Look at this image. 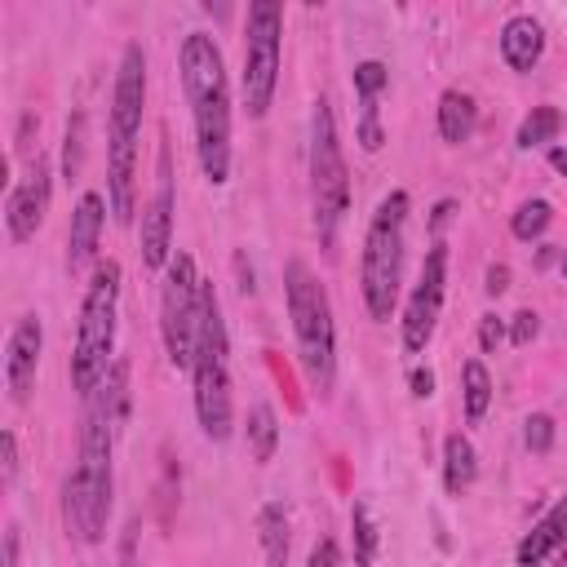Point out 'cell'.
Returning a JSON list of instances; mask_svg holds the SVG:
<instances>
[{"label":"cell","instance_id":"cell-1","mask_svg":"<svg viewBox=\"0 0 567 567\" xmlns=\"http://www.w3.org/2000/svg\"><path fill=\"white\" fill-rule=\"evenodd\" d=\"M182 89L190 102L195 155L208 186H226L230 177V75L217 40L208 31H186L177 49Z\"/></svg>","mask_w":567,"mask_h":567},{"label":"cell","instance_id":"cell-2","mask_svg":"<svg viewBox=\"0 0 567 567\" xmlns=\"http://www.w3.org/2000/svg\"><path fill=\"white\" fill-rule=\"evenodd\" d=\"M115 439L120 434L106 421V412L97 403H89L84 408V425H80V456H75L71 474L62 478V523L80 545H102L106 540L111 492H115V478H111Z\"/></svg>","mask_w":567,"mask_h":567},{"label":"cell","instance_id":"cell-3","mask_svg":"<svg viewBox=\"0 0 567 567\" xmlns=\"http://www.w3.org/2000/svg\"><path fill=\"white\" fill-rule=\"evenodd\" d=\"M142 106H146V53L142 44H124L115 84H111V115H106V204L115 221H133V208H137Z\"/></svg>","mask_w":567,"mask_h":567},{"label":"cell","instance_id":"cell-4","mask_svg":"<svg viewBox=\"0 0 567 567\" xmlns=\"http://www.w3.org/2000/svg\"><path fill=\"white\" fill-rule=\"evenodd\" d=\"M195 416L204 439L226 443L235 434V394H230V337L221 319L217 288L204 279L199 288V332H195V363H190Z\"/></svg>","mask_w":567,"mask_h":567},{"label":"cell","instance_id":"cell-5","mask_svg":"<svg viewBox=\"0 0 567 567\" xmlns=\"http://www.w3.org/2000/svg\"><path fill=\"white\" fill-rule=\"evenodd\" d=\"M284 306L292 319V341H297V363L310 381L315 394H328L337 381V323H332V301L319 275L292 257L284 266Z\"/></svg>","mask_w":567,"mask_h":567},{"label":"cell","instance_id":"cell-6","mask_svg":"<svg viewBox=\"0 0 567 567\" xmlns=\"http://www.w3.org/2000/svg\"><path fill=\"white\" fill-rule=\"evenodd\" d=\"M408 190H390L363 230V252H359V292L363 306L377 323H385L399 306V288H403V252H408Z\"/></svg>","mask_w":567,"mask_h":567},{"label":"cell","instance_id":"cell-7","mask_svg":"<svg viewBox=\"0 0 567 567\" xmlns=\"http://www.w3.org/2000/svg\"><path fill=\"white\" fill-rule=\"evenodd\" d=\"M120 261H97V270L84 284L80 297V323H75V350H71V390L89 399L106 368L115 363V319H120Z\"/></svg>","mask_w":567,"mask_h":567},{"label":"cell","instance_id":"cell-8","mask_svg":"<svg viewBox=\"0 0 567 567\" xmlns=\"http://www.w3.org/2000/svg\"><path fill=\"white\" fill-rule=\"evenodd\" d=\"M310 213H315L319 248L337 252V239L350 213V173H346V151H341V133L328 97H319L310 115Z\"/></svg>","mask_w":567,"mask_h":567},{"label":"cell","instance_id":"cell-9","mask_svg":"<svg viewBox=\"0 0 567 567\" xmlns=\"http://www.w3.org/2000/svg\"><path fill=\"white\" fill-rule=\"evenodd\" d=\"M279 44H284V9L275 0H252L244 18V71L239 93L244 111L261 120L279 89Z\"/></svg>","mask_w":567,"mask_h":567},{"label":"cell","instance_id":"cell-10","mask_svg":"<svg viewBox=\"0 0 567 567\" xmlns=\"http://www.w3.org/2000/svg\"><path fill=\"white\" fill-rule=\"evenodd\" d=\"M199 270L190 252H173L164 284H159V337L164 354L177 372H190L195 363V332H199Z\"/></svg>","mask_w":567,"mask_h":567},{"label":"cell","instance_id":"cell-11","mask_svg":"<svg viewBox=\"0 0 567 567\" xmlns=\"http://www.w3.org/2000/svg\"><path fill=\"white\" fill-rule=\"evenodd\" d=\"M443 297H447V244L434 239L425 261H421V275L412 284V292H408L403 319H399V337H403L408 354H425V346L434 341V328H439V315H443Z\"/></svg>","mask_w":567,"mask_h":567},{"label":"cell","instance_id":"cell-12","mask_svg":"<svg viewBox=\"0 0 567 567\" xmlns=\"http://www.w3.org/2000/svg\"><path fill=\"white\" fill-rule=\"evenodd\" d=\"M173 213H177L173 155H168V142H159V155H155V190L142 204V266L146 270H168V261H173Z\"/></svg>","mask_w":567,"mask_h":567},{"label":"cell","instance_id":"cell-13","mask_svg":"<svg viewBox=\"0 0 567 567\" xmlns=\"http://www.w3.org/2000/svg\"><path fill=\"white\" fill-rule=\"evenodd\" d=\"M49 199H53V164H49V155L35 151V159L27 164V173L4 195V226H9V239L13 244L35 239V230L44 226Z\"/></svg>","mask_w":567,"mask_h":567},{"label":"cell","instance_id":"cell-14","mask_svg":"<svg viewBox=\"0 0 567 567\" xmlns=\"http://www.w3.org/2000/svg\"><path fill=\"white\" fill-rule=\"evenodd\" d=\"M40 350H44V323L40 315H18L4 341V385L13 403H27L35 390V368H40Z\"/></svg>","mask_w":567,"mask_h":567},{"label":"cell","instance_id":"cell-15","mask_svg":"<svg viewBox=\"0 0 567 567\" xmlns=\"http://www.w3.org/2000/svg\"><path fill=\"white\" fill-rule=\"evenodd\" d=\"M106 195L84 190L75 213H71V230H66V270L71 275H93L97 270V244L106 230Z\"/></svg>","mask_w":567,"mask_h":567},{"label":"cell","instance_id":"cell-16","mask_svg":"<svg viewBox=\"0 0 567 567\" xmlns=\"http://www.w3.org/2000/svg\"><path fill=\"white\" fill-rule=\"evenodd\" d=\"M567 545V496H558L536 523H532V532H523V540H518V549H514V563L518 567H540L549 554H558Z\"/></svg>","mask_w":567,"mask_h":567},{"label":"cell","instance_id":"cell-17","mask_svg":"<svg viewBox=\"0 0 567 567\" xmlns=\"http://www.w3.org/2000/svg\"><path fill=\"white\" fill-rule=\"evenodd\" d=\"M501 58L518 75L536 71V62L545 58V27H540V18H532V13L505 18V27H501Z\"/></svg>","mask_w":567,"mask_h":567},{"label":"cell","instance_id":"cell-18","mask_svg":"<svg viewBox=\"0 0 567 567\" xmlns=\"http://www.w3.org/2000/svg\"><path fill=\"white\" fill-rule=\"evenodd\" d=\"M474 128H478V102H474V93L470 89H443L439 93V137L452 142V146H461V142L474 137Z\"/></svg>","mask_w":567,"mask_h":567},{"label":"cell","instance_id":"cell-19","mask_svg":"<svg viewBox=\"0 0 567 567\" xmlns=\"http://www.w3.org/2000/svg\"><path fill=\"white\" fill-rule=\"evenodd\" d=\"M474 478H478V452H474L470 434L456 430V434L443 439V487L452 496H461V492L474 487Z\"/></svg>","mask_w":567,"mask_h":567},{"label":"cell","instance_id":"cell-20","mask_svg":"<svg viewBox=\"0 0 567 567\" xmlns=\"http://www.w3.org/2000/svg\"><path fill=\"white\" fill-rule=\"evenodd\" d=\"M257 540H261L266 567H288L292 532H288V509H284L279 501H266V505L257 509Z\"/></svg>","mask_w":567,"mask_h":567},{"label":"cell","instance_id":"cell-21","mask_svg":"<svg viewBox=\"0 0 567 567\" xmlns=\"http://www.w3.org/2000/svg\"><path fill=\"white\" fill-rule=\"evenodd\" d=\"M89 403H97V408L106 412V421L115 425V434L124 430V421H128V359H115V363L106 368V377H102V385L89 394Z\"/></svg>","mask_w":567,"mask_h":567},{"label":"cell","instance_id":"cell-22","mask_svg":"<svg viewBox=\"0 0 567 567\" xmlns=\"http://www.w3.org/2000/svg\"><path fill=\"white\" fill-rule=\"evenodd\" d=\"M244 434H248V456H252L257 465H270L275 452H279V416H275V408H270L266 399H257V403L248 408Z\"/></svg>","mask_w":567,"mask_h":567},{"label":"cell","instance_id":"cell-23","mask_svg":"<svg viewBox=\"0 0 567 567\" xmlns=\"http://www.w3.org/2000/svg\"><path fill=\"white\" fill-rule=\"evenodd\" d=\"M461 403H465V421L478 425L492 408V372L483 359H465L461 363Z\"/></svg>","mask_w":567,"mask_h":567},{"label":"cell","instance_id":"cell-24","mask_svg":"<svg viewBox=\"0 0 567 567\" xmlns=\"http://www.w3.org/2000/svg\"><path fill=\"white\" fill-rule=\"evenodd\" d=\"M563 133V111L558 106H532L527 115H523V124H518V133H514V142L523 146V151H532V146H545V142H554Z\"/></svg>","mask_w":567,"mask_h":567},{"label":"cell","instance_id":"cell-25","mask_svg":"<svg viewBox=\"0 0 567 567\" xmlns=\"http://www.w3.org/2000/svg\"><path fill=\"white\" fill-rule=\"evenodd\" d=\"M549 221H554V204L549 199H523L514 208V217H509V235L532 244V239H540L549 230Z\"/></svg>","mask_w":567,"mask_h":567},{"label":"cell","instance_id":"cell-26","mask_svg":"<svg viewBox=\"0 0 567 567\" xmlns=\"http://www.w3.org/2000/svg\"><path fill=\"white\" fill-rule=\"evenodd\" d=\"M350 536H354V567H372L377 558V518H372V505L368 501H354L350 505Z\"/></svg>","mask_w":567,"mask_h":567},{"label":"cell","instance_id":"cell-27","mask_svg":"<svg viewBox=\"0 0 567 567\" xmlns=\"http://www.w3.org/2000/svg\"><path fill=\"white\" fill-rule=\"evenodd\" d=\"M350 80H354L359 102H377V97H381V89L390 84V66H385V62H377V58H368V62H354Z\"/></svg>","mask_w":567,"mask_h":567},{"label":"cell","instance_id":"cell-28","mask_svg":"<svg viewBox=\"0 0 567 567\" xmlns=\"http://www.w3.org/2000/svg\"><path fill=\"white\" fill-rule=\"evenodd\" d=\"M80 164H84V115L75 111L66 120V137H62V177L75 182L80 177Z\"/></svg>","mask_w":567,"mask_h":567},{"label":"cell","instance_id":"cell-29","mask_svg":"<svg viewBox=\"0 0 567 567\" xmlns=\"http://www.w3.org/2000/svg\"><path fill=\"white\" fill-rule=\"evenodd\" d=\"M354 137H359V146H363L368 155H377V151L385 146V128H381L377 102H359V128H354Z\"/></svg>","mask_w":567,"mask_h":567},{"label":"cell","instance_id":"cell-30","mask_svg":"<svg viewBox=\"0 0 567 567\" xmlns=\"http://www.w3.org/2000/svg\"><path fill=\"white\" fill-rule=\"evenodd\" d=\"M523 443H527L532 452H549V447H554V416H549V412H532V416L523 421Z\"/></svg>","mask_w":567,"mask_h":567},{"label":"cell","instance_id":"cell-31","mask_svg":"<svg viewBox=\"0 0 567 567\" xmlns=\"http://www.w3.org/2000/svg\"><path fill=\"white\" fill-rule=\"evenodd\" d=\"M18 465H22V456H18V434L4 430V434H0V483H4V487L18 483Z\"/></svg>","mask_w":567,"mask_h":567},{"label":"cell","instance_id":"cell-32","mask_svg":"<svg viewBox=\"0 0 567 567\" xmlns=\"http://www.w3.org/2000/svg\"><path fill=\"white\" fill-rule=\"evenodd\" d=\"M540 337V315L536 310H518L509 319V346H532Z\"/></svg>","mask_w":567,"mask_h":567},{"label":"cell","instance_id":"cell-33","mask_svg":"<svg viewBox=\"0 0 567 567\" xmlns=\"http://www.w3.org/2000/svg\"><path fill=\"white\" fill-rule=\"evenodd\" d=\"M509 337V328H505V319L501 315H483L478 319V346H483V354H496V346Z\"/></svg>","mask_w":567,"mask_h":567},{"label":"cell","instance_id":"cell-34","mask_svg":"<svg viewBox=\"0 0 567 567\" xmlns=\"http://www.w3.org/2000/svg\"><path fill=\"white\" fill-rule=\"evenodd\" d=\"M306 567H346V563H341V549H337V540H332V536L315 540V549H310Z\"/></svg>","mask_w":567,"mask_h":567},{"label":"cell","instance_id":"cell-35","mask_svg":"<svg viewBox=\"0 0 567 567\" xmlns=\"http://www.w3.org/2000/svg\"><path fill=\"white\" fill-rule=\"evenodd\" d=\"M483 279H487V284H483V292H487V297H501V292H509V266H505V261H492Z\"/></svg>","mask_w":567,"mask_h":567},{"label":"cell","instance_id":"cell-36","mask_svg":"<svg viewBox=\"0 0 567 567\" xmlns=\"http://www.w3.org/2000/svg\"><path fill=\"white\" fill-rule=\"evenodd\" d=\"M18 549H22V527L9 523L4 527V549H0V567H18Z\"/></svg>","mask_w":567,"mask_h":567},{"label":"cell","instance_id":"cell-37","mask_svg":"<svg viewBox=\"0 0 567 567\" xmlns=\"http://www.w3.org/2000/svg\"><path fill=\"white\" fill-rule=\"evenodd\" d=\"M408 385H412V394H416V399H430V394H434V372H430V368H412Z\"/></svg>","mask_w":567,"mask_h":567},{"label":"cell","instance_id":"cell-38","mask_svg":"<svg viewBox=\"0 0 567 567\" xmlns=\"http://www.w3.org/2000/svg\"><path fill=\"white\" fill-rule=\"evenodd\" d=\"M452 213H456V204H452V199H439V204H434V217H430V226H434V230H443V226L452 221Z\"/></svg>","mask_w":567,"mask_h":567},{"label":"cell","instance_id":"cell-39","mask_svg":"<svg viewBox=\"0 0 567 567\" xmlns=\"http://www.w3.org/2000/svg\"><path fill=\"white\" fill-rule=\"evenodd\" d=\"M549 164H554V168L567 177V146H549Z\"/></svg>","mask_w":567,"mask_h":567},{"label":"cell","instance_id":"cell-40","mask_svg":"<svg viewBox=\"0 0 567 567\" xmlns=\"http://www.w3.org/2000/svg\"><path fill=\"white\" fill-rule=\"evenodd\" d=\"M558 252H563V248H554V244H545V248L536 252V266H549V261H558Z\"/></svg>","mask_w":567,"mask_h":567},{"label":"cell","instance_id":"cell-41","mask_svg":"<svg viewBox=\"0 0 567 567\" xmlns=\"http://www.w3.org/2000/svg\"><path fill=\"white\" fill-rule=\"evenodd\" d=\"M558 270H563V279H567V244H563V252H558Z\"/></svg>","mask_w":567,"mask_h":567}]
</instances>
